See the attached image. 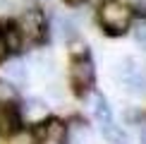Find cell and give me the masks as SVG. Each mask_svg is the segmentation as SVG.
Listing matches in <instances>:
<instances>
[{"label": "cell", "instance_id": "6da1fadb", "mask_svg": "<svg viewBox=\"0 0 146 144\" xmlns=\"http://www.w3.org/2000/svg\"><path fill=\"white\" fill-rule=\"evenodd\" d=\"M98 22L110 36H122L134 24V10L122 0H103L98 5Z\"/></svg>", "mask_w": 146, "mask_h": 144}, {"label": "cell", "instance_id": "7a4b0ae2", "mask_svg": "<svg viewBox=\"0 0 146 144\" xmlns=\"http://www.w3.org/2000/svg\"><path fill=\"white\" fill-rule=\"evenodd\" d=\"M15 27H17V31H19L24 43L41 46L48 36V22H46L43 10H27Z\"/></svg>", "mask_w": 146, "mask_h": 144}, {"label": "cell", "instance_id": "3957f363", "mask_svg": "<svg viewBox=\"0 0 146 144\" xmlns=\"http://www.w3.org/2000/svg\"><path fill=\"white\" fill-rule=\"evenodd\" d=\"M34 139L36 144H67L70 139V130L62 120L58 118H46L38 123V127L34 130Z\"/></svg>", "mask_w": 146, "mask_h": 144}, {"label": "cell", "instance_id": "277c9868", "mask_svg": "<svg viewBox=\"0 0 146 144\" xmlns=\"http://www.w3.org/2000/svg\"><path fill=\"white\" fill-rule=\"evenodd\" d=\"M70 82H72V87H74L77 94H86V91H91V87H94V82H96V70H94V63L89 60V55L74 58V60H72Z\"/></svg>", "mask_w": 146, "mask_h": 144}, {"label": "cell", "instance_id": "5b68a950", "mask_svg": "<svg viewBox=\"0 0 146 144\" xmlns=\"http://www.w3.org/2000/svg\"><path fill=\"white\" fill-rule=\"evenodd\" d=\"M19 108L12 103H0V137H15L22 130Z\"/></svg>", "mask_w": 146, "mask_h": 144}, {"label": "cell", "instance_id": "8992f818", "mask_svg": "<svg viewBox=\"0 0 146 144\" xmlns=\"http://www.w3.org/2000/svg\"><path fill=\"white\" fill-rule=\"evenodd\" d=\"M19 115H22V123H29V125H38L41 120L48 118V106L38 99H29L27 103L19 108Z\"/></svg>", "mask_w": 146, "mask_h": 144}, {"label": "cell", "instance_id": "52a82bcc", "mask_svg": "<svg viewBox=\"0 0 146 144\" xmlns=\"http://www.w3.org/2000/svg\"><path fill=\"white\" fill-rule=\"evenodd\" d=\"M3 77L10 84H24L27 82V65L19 60H7L3 65Z\"/></svg>", "mask_w": 146, "mask_h": 144}, {"label": "cell", "instance_id": "ba28073f", "mask_svg": "<svg viewBox=\"0 0 146 144\" xmlns=\"http://www.w3.org/2000/svg\"><path fill=\"white\" fill-rule=\"evenodd\" d=\"M0 39H3L7 53H19L22 48H24V41H22V36H19V31H17L15 24H7V27L0 31Z\"/></svg>", "mask_w": 146, "mask_h": 144}, {"label": "cell", "instance_id": "9c48e42d", "mask_svg": "<svg viewBox=\"0 0 146 144\" xmlns=\"http://www.w3.org/2000/svg\"><path fill=\"white\" fill-rule=\"evenodd\" d=\"M53 29H55V34L60 36V39H65V41H70V39H74V36H77V24H74V19L62 17V15L55 17Z\"/></svg>", "mask_w": 146, "mask_h": 144}, {"label": "cell", "instance_id": "30bf717a", "mask_svg": "<svg viewBox=\"0 0 146 144\" xmlns=\"http://www.w3.org/2000/svg\"><path fill=\"white\" fill-rule=\"evenodd\" d=\"M101 125V135L106 137L110 144H125V135H122V130L117 127V125L113 123V120H108V123H98Z\"/></svg>", "mask_w": 146, "mask_h": 144}, {"label": "cell", "instance_id": "8fae6325", "mask_svg": "<svg viewBox=\"0 0 146 144\" xmlns=\"http://www.w3.org/2000/svg\"><path fill=\"white\" fill-rule=\"evenodd\" d=\"M94 115H96L98 123H108V120H113L110 106H108V101L103 99V96H94Z\"/></svg>", "mask_w": 146, "mask_h": 144}, {"label": "cell", "instance_id": "7c38bea8", "mask_svg": "<svg viewBox=\"0 0 146 144\" xmlns=\"http://www.w3.org/2000/svg\"><path fill=\"white\" fill-rule=\"evenodd\" d=\"M7 101H15V89L5 79V82H0V103H7Z\"/></svg>", "mask_w": 146, "mask_h": 144}, {"label": "cell", "instance_id": "4fadbf2b", "mask_svg": "<svg viewBox=\"0 0 146 144\" xmlns=\"http://www.w3.org/2000/svg\"><path fill=\"white\" fill-rule=\"evenodd\" d=\"M70 41H72V55H74V58H84V55H89L86 43H82V41H74V39H70Z\"/></svg>", "mask_w": 146, "mask_h": 144}, {"label": "cell", "instance_id": "5bb4252c", "mask_svg": "<svg viewBox=\"0 0 146 144\" xmlns=\"http://www.w3.org/2000/svg\"><path fill=\"white\" fill-rule=\"evenodd\" d=\"M134 36H137V41L146 43V17H141V19L137 22V27H134Z\"/></svg>", "mask_w": 146, "mask_h": 144}, {"label": "cell", "instance_id": "9a60e30c", "mask_svg": "<svg viewBox=\"0 0 146 144\" xmlns=\"http://www.w3.org/2000/svg\"><path fill=\"white\" fill-rule=\"evenodd\" d=\"M5 55H7V48H5V43H3V39H0V60H3Z\"/></svg>", "mask_w": 146, "mask_h": 144}, {"label": "cell", "instance_id": "2e32d148", "mask_svg": "<svg viewBox=\"0 0 146 144\" xmlns=\"http://www.w3.org/2000/svg\"><path fill=\"white\" fill-rule=\"evenodd\" d=\"M65 3H67V5H82L84 0H65Z\"/></svg>", "mask_w": 146, "mask_h": 144}, {"label": "cell", "instance_id": "e0dca14e", "mask_svg": "<svg viewBox=\"0 0 146 144\" xmlns=\"http://www.w3.org/2000/svg\"><path fill=\"white\" fill-rule=\"evenodd\" d=\"M139 139H141V144H146V127L141 130V137H139Z\"/></svg>", "mask_w": 146, "mask_h": 144}]
</instances>
